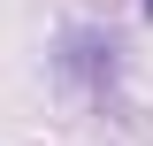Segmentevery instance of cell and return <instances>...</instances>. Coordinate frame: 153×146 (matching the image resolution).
Wrapping results in <instances>:
<instances>
[{
    "mask_svg": "<svg viewBox=\"0 0 153 146\" xmlns=\"http://www.w3.org/2000/svg\"><path fill=\"white\" fill-rule=\"evenodd\" d=\"M138 8H146V23H153V0H138Z\"/></svg>",
    "mask_w": 153,
    "mask_h": 146,
    "instance_id": "obj_2",
    "label": "cell"
},
{
    "mask_svg": "<svg viewBox=\"0 0 153 146\" xmlns=\"http://www.w3.org/2000/svg\"><path fill=\"white\" fill-rule=\"evenodd\" d=\"M54 77L76 92V100H107V92L123 85V38H115L107 23H61Z\"/></svg>",
    "mask_w": 153,
    "mask_h": 146,
    "instance_id": "obj_1",
    "label": "cell"
}]
</instances>
